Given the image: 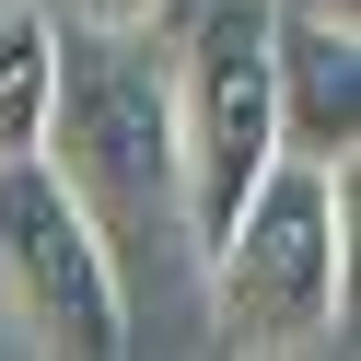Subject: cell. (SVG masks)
Returning a JSON list of instances; mask_svg holds the SVG:
<instances>
[{
	"label": "cell",
	"instance_id": "5",
	"mask_svg": "<svg viewBox=\"0 0 361 361\" xmlns=\"http://www.w3.org/2000/svg\"><path fill=\"white\" fill-rule=\"evenodd\" d=\"M268 94H280V152L350 164L361 152V0H268Z\"/></svg>",
	"mask_w": 361,
	"mask_h": 361
},
{
	"label": "cell",
	"instance_id": "2",
	"mask_svg": "<svg viewBox=\"0 0 361 361\" xmlns=\"http://www.w3.org/2000/svg\"><path fill=\"white\" fill-rule=\"evenodd\" d=\"M47 152L82 187V210L117 221H175V82L140 47V24H94L59 35V105H47Z\"/></svg>",
	"mask_w": 361,
	"mask_h": 361
},
{
	"label": "cell",
	"instance_id": "4",
	"mask_svg": "<svg viewBox=\"0 0 361 361\" xmlns=\"http://www.w3.org/2000/svg\"><path fill=\"white\" fill-rule=\"evenodd\" d=\"M0 291L47 350L71 361H117L128 350V280H117V233L82 210V187L47 152H0Z\"/></svg>",
	"mask_w": 361,
	"mask_h": 361
},
{
	"label": "cell",
	"instance_id": "3",
	"mask_svg": "<svg viewBox=\"0 0 361 361\" xmlns=\"http://www.w3.org/2000/svg\"><path fill=\"white\" fill-rule=\"evenodd\" d=\"M164 82H175V221H187V245H210L280 152L268 0H210L187 24V47L164 59Z\"/></svg>",
	"mask_w": 361,
	"mask_h": 361
},
{
	"label": "cell",
	"instance_id": "7",
	"mask_svg": "<svg viewBox=\"0 0 361 361\" xmlns=\"http://www.w3.org/2000/svg\"><path fill=\"white\" fill-rule=\"evenodd\" d=\"M164 0H82V24H152Z\"/></svg>",
	"mask_w": 361,
	"mask_h": 361
},
{
	"label": "cell",
	"instance_id": "1",
	"mask_svg": "<svg viewBox=\"0 0 361 361\" xmlns=\"http://www.w3.org/2000/svg\"><path fill=\"white\" fill-rule=\"evenodd\" d=\"M198 268L233 350H326L350 326V164L268 152V175L198 245Z\"/></svg>",
	"mask_w": 361,
	"mask_h": 361
},
{
	"label": "cell",
	"instance_id": "6",
	"mask_svg": "<svg viewBox=\"0 0 361 361\" xmlns=\"http://www.w3.org/2000/svg\"><path fill=\"white\" fill-rule=\"evenodd\" d=\"M47 105H59V12L12 0L0 12V152L47 140Z\"/></svg>",
	"mask_w": 361,
	"mask_h": 361
}]
</instances>
